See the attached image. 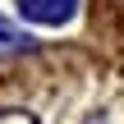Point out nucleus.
Masks as SVG:
<instances>
[{"label":"nucleus","mask_w":124,"mask_h":124,"mask_svg":"<svg viewBox=\"0 0 124 124\" xmlns=\"http://www.w3.org/2000/svg\"><path fill=\"white\" fill-rule=\"evenodd\" d=\"M18 5H23V14L37 18V23H64V18L74 14V0H18Z\"/></svg>","instance_id":"f257e3e1"},{"label":"nucleus","mask_w":124,"mask_h":124,"mask_svg":"<svg viewBox=\"0 0 124 124\" xmlns=\"http://www.w3.org/2000/svg\"><path fill=\"white\" fill-rule=\"evenodd\" d=\"M0 124H32V120H23V115H0Z\"/></svg>","instance_id":"f03ea898"}]
</instances>
